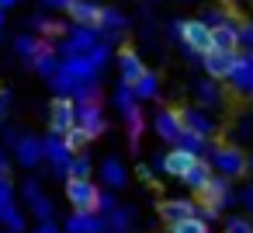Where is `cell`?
I'll use <instances>...</instances> for the list:
<instances>
[{"instance_id": "10", "label": "cell", "mask_w": 253, "mask_h": 233, "mask_svg": "<svg viewBox=\"0 0 253 233\" xmlns=\"http://www.w3.org/2000/svg\"><path fill=\"white\" fill-rule=\"evenodd\" d=\"M198 202L194 198H167V202H160V219L163 223H184V219H191V216H198Z\"/></svg>"}, {"instance_id": "1", "label": "cell", "mask_w": 253, "mask_h": 233, "mask_svg": "<svg viewBox=\"0 0 253 233\" xmlns=\"http://www.w3.org/2000/svg\"><path fill=\"white\" fill-rule=\"evenodd\" d=\"M180 42H184V49L187 53H198V56H205L208 49H215V39H211V25L205 21V18H194V21H173V28H170Z\"/></svg>"}, {"instance_id": "33", "label": "cell", "mask_w": 253, "mask_h": 233, "mask_svg": "<svg viewBox=\"0 0 253 233\" xmlns=\"http://www.w3.org/2000/svg\"><path fill=\"white\" fill-rule=\"evenodd\" d=\"M4 112H7V94H0V118H4Z\"/></svg>"}, {"instance_id": "15", "label": "cell", "mask_w": 253, "mask_h": 233, "mask_svg": "<svg viewBox=\"0 0 253 233\" xmlns=\"http://www.w3.org/2000/svg\"><path fill=\"white\" fill-rule=\"evenodd\" d=\"M211 177H215V167H211L208 160H198V164H194V167H191V171H187L180 181H184V184H187V188L198 195V191H205V188L211 184Z\"/></svg>"}, {"instance_id": "28", "label": "cell", "mask_w": 253, "mask_h": 233, "mask_svg": "<svg viewBox=\"0 0 253 233\" xmlns=\"http://www.w3.org/2000/svg\"><path fill=\"white\" fill-rule=\"evenodd\" d=\"M125 118H128V139L139 143V136H142V115H139V108H132Z\"/></svg>"}, {"instance_id": "23", "label": "cell", "mask_w": 253, "mask_h": 233, "mask_svg": "<svg viewBox=\"0 0 253 233\" xmlns=\"http://www.w3.org/2000/svg\"><path fill=\"white\" fill-rule=\"evenodd\" d=\"M63 143L70 146V153H80V150H84V146L90 143V136H87V132H84V129L77 125V129H70V132L63 136Z\"/></svg>"}, {"instance_id": "17", "label": "cell", "mask_w": 253, "mask_h": 233, "mask_svg": "<svg viewBox=\"0 0 253 233\" xmlns=\"http://www.w3.org/2000/svg\"><path fill=\"white\" fill-rule=\"evenodd\" d=\"M180 112H184V125H187L191 132H198V136H205V139L215 136V122H211L201 108H180Z\"/></svg>"}, {"instance_id": "20", "label": "cell", "mask_w": 253, "mask_h": 233, "mask_svg": "<svg viewBox=\"0 0 253 233\" xmlns=\"http://www.w3.org/2000/svg\"><path fill=\"white\" fill-rule=\"evenodd\" d=\"M215 84H218V80H211V77H208L205 84H198V87H194V91H198V98H201V105H208V108L222 101V94H218V87H215Z\"/></svg>"}, {"instance_id": "6", "label": "cell", "mask_w": 253, "mask_h": 233, "mask_svg": "<svg viewBox=\"0 0 253 233\" xmlns=\"http://www.w3.org/2000/svg\"><path fill=\"white\" fill-rule=\"evenodd\" d=\"M215 167L225 177H243L246 167H250V160H246V153L239 146H229L225 143V146H215Z\"/></svg>"}, {"instance_id": "19", "label": "cell", "mask_w": 253, "mask_h": 233, "mask_svg": "<svg viewBox=\"0 0 253 233\" xmlns=\"http://www.w3.org/2000/svg\"><path fill=\"white\" fill-rule=\"evenodd\" d=\"M32 63H35V70H39V73H45V77L59 70V66H56V56H52V46H42V49H39V56H35Z\"/></svg>"}, {"instance_id": "27", "label": "cell", "mask_w": 253, "mask_h": 233, "mask_svg": "<svg viewBox=\"0 0 253 233\" xmlns=\"http://www.w3.org/2000/svg\"><path fill=\"white\" fill-rule=\"evenodd\" d=\"M239 49L253 53V18H243L239 21Z\"/></svg>"}, {"instance_id": "30", "label": "cell", "mask_w": 253, "mask_h": 233, "mask_svg": "<svg viewBox=\"0 0 253 233\" xmlns=\"http://www.w3.org/2000/svg\"><path fill=\"white\" fill-rule=\"evenodd\" d=\"M104 25H111V28H122V25H125L122 11H115V7H104Z\"/></svg>"}, {"instance_id": "31", "label": "cell", "mask_w": 253, "mask_h": 233, "mask_svg": "<svg viewBox=\"0 0 253 233\" xmlns=\"http://www.w3.org/2000/svg\"><path fill=\"white\" fill-rule=\"evenodd\" d=\"M87 171H90V167H87V160H84V157L70 164V177H87Z\"/></svg>"}, {"instance_id": "32", "label": "cell", "mask_w": 253, "mask_h": 233, "mask_svg": "<svg viewBox=\"0 0 253 233\" xmlns=\"http://www.w3.org/2000/svg\"><path fill=\"white\" fill-rule=\"evenodd\" d=\"M225 233H253V226H250V223H246V219H232V223H229V230H225Z\"/></svg>"}, {"instance_id": "3", "label": "cell", "mask_w": 253, "mask_h": 233, "mask_svg": "<svg viewBox=\"0 0 253 233\" xmlns=\"http://www.w3.org/2000/svg\"><path fill=\"white\" fill-rule=\"evenodd\" d=\"M49 129L52 136H66L70 129H77V101L70 94H59L49 108Z\"/></svg>"}, {"instance_id": "25", "label": "cell", "mask_w": 253, "mask_h": 233, "mask_svg": "<svg viewBox=\"0 0 253 233\" xmlns=\"http://www.w3.org/2000/svg\"><path fill=\"white\" fill-rule=\"evenodd\" d=\"M101 174H104V181H111V184H118V188H122V184H125V167H122V164H118V160H108V164H104V171H101Z\"/></svg>"}, {"instance_id": "14", "label": "cell", "mask_w": 253, "mask_h": 233, "mask_svg": "<svg viewBox=\"0 0 253 233\" xmlns=\"http://www.w3.org/2000/svg\"><path fill=\"white\" fill-rule=\"evenodd\" d=\"M211 39H215V49H225V53H239V21H222L211 28Z\"/></svg>"}, {"instance_id": "4", "label": "cell", "mask_w": 253, "mask_h": 233, "mask_svg": "<svg viewBox=\"0 0 253 233\" xmlns=\"http://www.w3.org/2000/svg\"><path fill=\"white\" fill-rule=\"evenodd\" d=\"M201 66L211 80H229L239 66V53H225V49H208L201 56Z\"/></svg>"}, {"instance_id": "16", "label": "cell", "mask_w": 253, "mask_h": 233, "mask_svg": "<svg viewBox=\"0 0 253 233\" xmlns=\"http://www.w3.org/2000/svg\"><path fill=\"white\" fill-rule=\"evenodd\" d=\"M97 42H94V28H87V25H77L73 32H70V39H66V53H73V56H84V53H90Z\"/></svg>"}, {"instance_id": "35", "label": "cell", "mask_w": 253, "mask_h": 233, "mask_svg": "<svg viewBox=\"0 0 253 233\" xmlns=\"http://www.w3.org/2000/svg\"><path fill=\"white\" fill-rule=\"evenodd\" d=\"M0 11H4V7H0Z\"/></svg>"}, {"instance_id": "2", "label": "cell", "mask_w": 253, "mask_h": 233, "mask_svg": "<svg viewBox=\"0 0 253 233\" xmlns=\"http://www.w3.org/2000/svg\"><path fill=\"white\" fill-rule=\"evenodd\" d=\"M66 198H70V205H73L77 212H84V216H90V212H97V209L104 205V195H101L97 184H90L87 177H70V181H66Z\"/></svg>"}, {"instance_id": "21", "label": "cell", "mask_w": 253, "mask_h": 233, "mask_svg": "<svg viewBox=\"0 0 253 233\" xmlns=\"http://www.w3.org/2000/svg\"><path fill=\"white\" fill-rule=\"evenodd\" d=\"M170 233H211V230H208V223H205L201 216H191V219H184V223H173Z\"/></svg>"}, {"instance_id": "34", "label": "cell", "mask_w": 253, "mask_h": 233, "mask_svg": "<svg viewBox=\"0 0 253 233\" xmlns=\"http://www.w3.org/2000/svg\"><path fill=\"white\" fill-rule=\"evenodd\" d=\"M18 4V0H0V7H14Z\"/></svg>"}, {"instance_id": "11", "label": "cell", "mask_w": 253, "mask_h": 233, "mask_svg": "<svg viewBox=\"0 0 253 233\" xmlns=\"http://www.w3.org/2000/svg\"><path fill=\"white\" fill-rule=\"evenodd\" d=\"M118 73H122V84H132V87L146 77V66H142V59H139L135 49L125 46V49L118 53Z\"/></svg>"}, {"instance_id": "18", "label": "cell", "mask_w": 253, "mask_h": 233, "mask_svg": "<svg viewBox=\"0 0 253 233\" xmlns=\"http://www.w3.org/2000/svg\"><path fill=\"white\" fill-rule=\"evenodd\" d=\"M156 91H160V77L153 70H146V77L135 84V98L139 101H149V98H156Z\"/></svg>"}, {"instance_id": "5", "label": "cell", "mask_w": 253, "mask_h": 233, "mask_svg": "<svg viewBox=\"0 0 253 233\" xmlns=\"http://www.w3.org/2000/svg\"><path fill=\"white\" fill-rule=\"evenodd\" d=\"M153 125H156V136L160 139H167V143H180V136L187 132V125H184V112L180 108H163L156 118H153Z\"/></svg>"}, {"instance_id": "9", "label": "cell", "mask_w": 253, "mask_h": 233, "mask_svg": "<svg viewBox=\"0 0 253 233\" xmlns=\"http://www.w3.org/2000/svg\"><path fill=\"white\" fill-rule=\"evenodd\" d=\"M198 160H201L198 153H191V150H184V146H173V150L160 160V167H163V174H170V177H184Z\"/></svg>"}, {"instance_id": "13", "label": "cell", "mask_w": 253, "mask_h": 233, "mask_svg": "<svg viewBox=\"0 0 253 233\" xmlns=\"http://www.w3.org/2000/svg\"><path fill=\"white\" fill-rule=\"evenodd\" d=\"M229 84L236 87V94H253V53H239V66Z\"/></svg>"}, {"instance_id": "24", "label": "cell", "mask_w": 253, "mask_h": 233, "mask_svg": "<svg viewBox=\"0 0 253 233\" xmlns=\"http://www.w3.org/2000/svg\"><path fill=\"white\" fill-rule=\"evenodd\" d=\"M18 153H21V160H25V164H35V160L45 153V146H39L35 139H21V143H18Z\"/></svg>"}, {"instance_id": "22", "label": "cell", "mask_w": 253, "mask_h": 233, "mask_svg": "<svg viewBox=\"0 0 253 233\" xmlns=\"http://www.w3.org/2000/svg\"><path fill=\"white\" fill-rule=\"evenodd\" d=\"M42 46H45V42H39V39H32V35H21V39L14 42V49H18V56H25V59H35Z\"/></svg>"}, {"instance_id": "12", "label": "cell", "mask_w": 253, "mask_h": 233, "mask_svg": "<svg viewBox=\"0 0 253 233\" xmlns=\"http://www.w3.org/2000/svg\"><path fill=\"white\" fill-rule=\"evenodd\" d=\"M229 198V177L222 174V177H211V184L205 188V191H198V205L205 209V212H218V205Z\"/></svg>"}, {"instance_id": "26", "label": "cell", "mask_w": 253, "mask_h": 233, "mask_svg": "<svg viewBox=\"0 0 253 233\" xmlns=\"http://www.w3.org/2000/svg\"><path fill=\"white\" fill-rule=\"evenodd\" d=\"M205 143H208L205 136H198V132H191V129H187V132L180 136V143H177V146H184V150H191V153H201V150H205Z\"/></svg>"}, {"instance_id": "29", "label": "cell", "mask_w": 253, "mask_h": 233, "mask_svg": "<svg viewBox=\"0 0 253 233\" xmlns=\"http://www.w3.org/2000/svg\"><path fill=\"white\" fill-rule=\"evenodd\" d=\"M201 18H205V21H208V25H211V28H215V25H222V21H232V18H229V11H225V7H211V11H205V14H201Z\"/></svg>"}, {"instance_id": "7", "label": "cell", "mask_w": 253, "mask_h": 233, "mask_svg": "<svg viewBox=\"0 0 253 233\" xmlns=\"http://www.w3.org/2000/svg\"><path fill=\"white\" fill-rule=\"evenodd\" d=\"M77 125H80L90 139H97V136L104 132V112H101V105H97L94 98H87V101L77 105Z\"/></svg>"}, {"instance_id": "8", "label": "cell", "mask_w": 253, "mask_h": 233, "mask_svg": "<svg viewBox=\"0 0 253 233\" xmlns=\"http://www.w3.org/2000/svg\"><path fill=\"white\" fill-rule=\"evenodd\" d=\"M77 25H87V28H101L104 25V7L101 4H90V0H66L63 7Z\"/></svg>"}]
</instances>
